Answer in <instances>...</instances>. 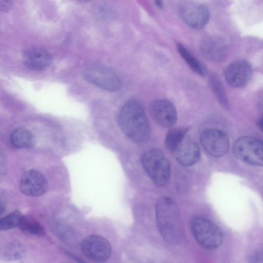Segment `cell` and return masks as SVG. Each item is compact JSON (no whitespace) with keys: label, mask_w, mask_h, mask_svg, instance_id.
Listing matches in <instances>:
<instances>
[{"label":"cell","mask_w":263,"mask_h":263,"mask_svg":"<svg viewBox=\"0 0 263 263\" xmlns=\"http://www.w3.org/2000/svg\"><path fill=\"white\" fill-rule=\"evenodd\" d=\"M13 3L10 1H0V10L8 12L12 8Z\"/></svg>","instance_id":"d4e9b609"},{"label":"cell","mask_w":263,"mask_h":263,"mask_svg":"<svg viewBox=\"0 0 263 263\" xmlns=\"http://www.w3.org/2000/svg\"><path fill=\"white\" fill-rule=\"evenodd\" d=\"M141 163L151 180L159 186L166 185L171 176V163L161 150L151 149L143 154Z\"/></svg>","instance_id":"3957f363"},{"label":"cell","mask_w":263,"mask_h":263,"mask_svg":"<svg viewBox=\"0 0 263 263\" xmlns=\"http://www.w3.org/2000/svg\"><path fill=\"white\" fill-rule=\"evenodd\" d=\"M18 227L24 233L32 235L42 236L45 233L43 227L39 222L31 218L24 217Z\"/></svg>","instance_id":"ffe728a7"},{"label":"cell","mask_w":263,"mask_h":263,"mask_svg":"<svg viewBox=\"0 0 263 263\" xmlns=\"http://www.w3.org/2000/svg\"><path fill=\"white\" fill-rule=\"evenodd\" d=\"M150 114L154 121L160 127L167 128L175 124L177 120L174 105L166 99H157L149 106Z\"/></svg>","instance_id":"30bf717a"},{"label":"cell","mask_w":263,"mask_h":263,"mask_svg":"<svg viewBox=\"0 0 263 263\" xmlns=\"http://www.w3.org/2000/svg\"><path fill=\"white\" fill-rule=\"evenodd\" d=\"M190 227L194 239L203 248L214 250L222 244V233L210 220L202 217H194L190 221Z\"/></svg>","instance_id":"277c9868"},{"label":"cell","mask_w":263,"mask_h":263,"mask_svg":"<svg viewBox=\"0 0 263 263\" xmlns=\"http://www.w3.org/2000/svg\"><path fill=\"white\" fill-rule=\"evenodd\" d=\"M81 249L84 255L96 262H104L111 254V246L102 236L91 235L81 242Z\"/></svg>","instance_id":"52a82bcc"},{"label":"cell","mask_w":263,"mask_h":263,"mask_svg":"<svg viewBox=\"0 0 263 263\" xmlns=\"http://www.w3.org/2000/svg\"><path fill=\"white\" fill-rule=\"evenodd\" d=\"M258 125L259 126L260 129H262V119H260L258 121Z\"/></svg>","instance_id":"83f0119b"},{"label":"cell","mask_w":263,"mask_h":263,"mask_svg":"<svg viewBox=\"0 0 263 263\" xmlns=\"http://www.w3.org/2000/svg\"><path fill=\"white\" fill-rule=\"evenodd\" d=\"M262 255L261 249L256 250L250 256L249 263H262Z\"/></svg>","instance_id":"cb8c5ba5"},{"label":"cell","mask_w":263,"mask_h":263,"mask_svg":"<svg viewBox=\"0 0 263 263\" xmlns=\"http://www.w3.org/2000/svg\"><path fill=\"white\" fill-rule=\"evenodd\" d=\"M11 144L20 148H28L34 145L35 140L32 133L29 130L20 128L13 130L10 136Z\"/></svg>","instance_id":"2e32d148"},{"label":"cell","mask_w":263,"mask_h":263,"mask_svg":"<svg viewBox=\"0 0 263 263\" xmlns=\"http://www.w3.org/2000/svg\"><path fill=\"white\" fill-rule=\"evenodd\" d=\"M177 48L180 55L192 70L201 76L206 75L207 69L204 65L192 54L183 45L178 44Z\"/></svg>","instance_id":"e0dca14e"},{"label":"cell","mask_w":263,"mask_h":263,"mask_svg":"<svg viewBox=\"0 0 263 263\" xmlns=\"http://www.w3.org/2000/svg\"><path fill=\"white\" fill-rule=\"evenodd\" d=\"M20 187L24 194L29 196H38L47 191L48 183L41 172L35 170H29L23 174Z\"/></svg>","instance_id":"7c38bea8"},{"label":"cell","mask_w":263,"mask_h":263,"mask_svg":"<svg viewBox=\"0 0 263 263\" xmlns=\"http://www.w3.org/2000/svg\"><path fill=\"white\" fill-rule=\"evenodd\" d=\"M156 219L158 231L162 237L168 243L177 245L183 238L179 209L171 198L163 196L157 201Z\"/></svg>","instance_id":"7a4b0ae2"},{"label":"cell","mask_w":263,"mask_h":263,"mask_svg":"<svg viewBox=\"0 0 263 263\" xmlns=\"http://www.w3.org/2000/svg\"><path fill=\"white\" fill-rule=\"evenodd\" d=\"M5 210V207L3 203L2 202L1 200H0V215L3 213L4 211Z\"/></svg>","instance_id":"4316f807"},{"label":"cell","mask_w":263,"mask_h":263,"mask_svg":"<svg viewBox=\"0 0 263 263\" xmlns=\"http://www.w3.org/2000/svg\"><path fill=\"white\" fill-rule=\"evenodd\" d=\"M253 74L251 65L244 60L235 61L225 69L224 76L227 83L234 88L245 86L250 81Z\"/></svg>","instance_id":"8fae6325"},{"label":"cell","mask_w":263,"mask_h":263,"mask_svg":"<svg viewBox=\"0 0 263 263\" xmlns=\"http://www.w3.org/2000/svg\"><path fill=\"white\" fill-rule=\"evenodd\" d=\"M23 60L28 68L39 71L49 66L51 62V56L47 50L42 47H32L25 51Z\"/></svg>","instance_id":"9a60e30c"},{"label":"cell","mask_w":263,"mask_h":263,"mask_svg":"<svg viewBox=\"0 0 263 263\" xmlns=\"http://www.w3.org/2000/svg\"><path fill=\"white\" fill-rule=\"evenodd\" d=\"M200 50L205 58L214 62L223 61L228 57L229 50L225 41L218 36H209L201 42Z\"/></svg>","instance_id":"4fadbf2b"},{"label":"cell","mask_w":263,"mask_h":263,"mask_svg":"<svg viewBox=\"0 0 263 263\" xmlns=\"http://www.w3.org/2000/svg\"><path fill=\"white\" fill-rule=\"evenodd\" d=\"M25 254V249L21 243L14 241L8 244L4 251V257L9 260L21 259Z\"/></svg>","instance_id":"7402d4cb"},{"label":"cell","mask_w":263,"mask_h":263,"mask_svg":"<svg viewBox=\"0 0 263 263\" xmlns=\"http://www.w3.org/2000/svg\"><path fill=\"white\" fill-rule=\"evenodd\" d=\"M118 122L129 139L137 143H144L150 138V125L142 104L136 100L127 101L121 108Z\"/></svg>","instance_id":"6da1fadb"},{"label":"cell","mask_w":263,"mask_h":263,"mask_svg":"<svg viewBox=\"0 0 263 263\" xmlns=\"http://www.w3.org/2000/svg\"><path fill=\"white\" fill-rule=\"evenodd\" d=\"M52 229L54 233L64 242L71 244L74 242L73 233L64 226L55 224Z\"/></svg>","instance_id":"603a6c76"},{"label":"cell","mask_w":263,"mask_h":263,"mask_svg":"<svg viewBox=\"0 0 263 263\" xmlns=\"http://www.w3.org/2000/svg\"><path fill=\"white\" fill-rule=\"evenodd\" d=\"M209 82L211 89L221 105L226 109L229 108V104L224 88L219 78L212 73L209 76Z\"/></svg>","instance_id":"ac0fdd59"},{"label":"cell","mask_w":263,"mask_h":263,"mask_svg":"<svg viewBox=\"0 0 263 263\" xmlns=\"http://www.w3.org/2000/svg\"><path fill=\"white\" fill-rule=\"evenodd\" d=\"M179 13L183 21L194 29L203 28L210 17L208 8L203 4L194 2H186L181 5Z\"/></svg>","instance_id":"9c48e42d"},{"label":"cell","mask_w":263,"mask_h":263,"mask_svg":"<svg viewBox=\"0 0 263 263\" xmlns=\"http://www.w3.org/2000/svg\"><path fill=\"white\" fill-rule=\"evenodd\" d=\"M189 130L187 127H175L170 130L165 137V145L166 148L172 152L185 137Z\"/></svg>","instance_id":"d6986e66"},{"label":"cell","mask_w":263,"mask_h":263,"mask_svg":"<svg viewBox=\"0 0 263 263\" xmlns=\"http://www.w3.org/2000/svg\"><path fill=\"white\" fill-rule=\"evenodd\" d=\"M24 216L18 211H15L0 218V231H7L19 227Z\"/></svg>","instance_id":"44dd1931"},{"label":"cell","mask_w":263,"mask_h":263,"mask_svg":"<svg viewBox=\"0 0 263 263\" xmlns=\"http://www.w3.org/2000/svg\"><path fill=\"white\" fill-rule=\"evenodd\" d=\"M233 152L238 159L247 163L262 165L263 143L259 139L249 136L241 137L234 144Z\"/></svg>","instance_id":"5b68a950"},{"label":"cell","mask_w":263,"mask_h":263,"mask_svg":"<svg viewBox=\"0 0 263 263\" xmlns=\"http://www.w3.org/2000/svg\"><path fill=\"white\" fill-rule=\"evenodd\" d=\"M83 75L87 81L107 91H118L122 86L121 79L114 71L100 65L87 66Z\"/></svg>","instance_id":"8992f818"},{"label":"cell","mask_w":263,"mask_h":263,"mask_svg":"<svg viewBox=\"0 0 263 263\" xmlns=\"http://www.w3.org/2000/svg\"><path fill=\"white\" fill-rule=\"evenodd\" d=\"M177 161L184 166H191L200 158V149L195 141L185 137L172 152Z\"/></svg>","instance_id":"5bb4252c"},{"label":"cell","mask_w":263,"mask_h":263,"mask_svg":"<svg viewBox=\"0 0 263 263\" xmlns=\"http://www.w3.org/2000/svg\"><path fill=\"white\" fill-rule=\"evenodd\" d=\"M201 144L204 150L215 157L224 156L229 148V139L223 132L217 129H208L200 137Z\"/></svg>","instance_id":"ba28073f"},{"label":"cell","mask_w":263,"mask_h":263,"mask_svg":"<svg viewBox=\"0 0 263 263\" xmlns=\"http://www.w3.org/2000/svg\"><path fill=\"white\" fill-rule=\"evenodd\" d=\"M155 4L159 8H162L163 7V4L161 1H156Z\"/></svg>","instance_id":"484cf974"}]
</instances>
